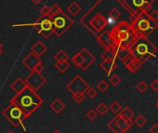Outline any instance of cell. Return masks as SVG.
Listing matches in <instances>:
<instances>
[{
    "label": "cell",
    "mask_w": 158,
    "mask_h": 133,
    "mask_svg": "<svg viewBox=\"0 0 158 133\" xmlns=\"http://www.w3.org/2000/svg\"><path fill=\"white\" fill-rule=\"evenodd\" d=\"M44 102V100L36 93V91L26 87L23 90L10 100V103H13L19 106L24 113L26 118L31 116L36 109H38Z\"/></svg>",
    "instance_id": "cell-1"
},
{
    "label": "cell",
    "mask_w": 158,
    "mask_h": 133,
    "mask_svg": "<svg viewBox=\"0 0 158 133\" xmlns=\"http://www.w3.org/2000/svg\"><path fill=\"white\" fill-rule=\"evenodd\" d=\"M109 35L113 40L114 46L125 47L127 48H131L137 40L136 35L132 31L131 25L128 22L121 21L117 23L110 31Z\"/></svg>",
    "instance_id": "cell-2"
},
{
    "label": "cell",
    "mask_w": 158,
    "mask_h": 133,
    "mask_svg": "<svg viewBox=\"0 0 158 133\" xmlns=\"http://www.w3.org/2000/svg\"><path fill=\"white\" fill-rule=\"evenodd\" d=\"M130 52L133 57L142 64L155 57L157 47L152 43L147 36H141L137 38L134 45L130 48Z\"/></svg>",
    "instance_id": "cell-3"
},
{
    "label": "cell",
    "mask_w": 158,
    "mask_h": 133,
    "mask_svg": "<svg viewBox=\"0 0 158 133\" xmlns=\"http://www.w3.org/2000/svg\"><path fill=\"white\" fill-rule=\"evenodd\" d=\"M131 27L134 35L139 38L141 36H148L152 34L158 28V23L149 16V13L145 12L136 19V21L131 24Z\"/></svg>",
    "instance_id": "cell-4"
},
{
    "label": "cell",
    "mask_w": 158,
    "mask_h": 133,
    "mask_svg": "<svg viewBox=\"0 0 158 133\" xmlns=\"http://www.w3.org/2000/svg\"><path fill=\"white\" fill-rule=\"evenodd\" d=\"M3 116L15 127H22L23 131L27 133V129L24 126V120L27 119L23 111L17 105L13 103H10L7 108H5L2 112Z\"/></svg>",
    "instance_id": "cell-5"
},
{
    "label": "cell",
    "mask_w": 158,
    "mask_h": 133,
    "mask_svg": "<svg viewBox=\"0 0 158 133\" xmlns=\"http://www.w3.org/2000/svg\"><path fill=\"white\" fill-rule=\"evenodd\" d=\"M13 27H18V26H33L35 28L36 32L38 35H42L43 38L48 39L53 33H54V28L52 24V21L50 16H44L40 17L39 20H37L35 23H26V24H13Z\"/></svg>",
    "instance_id": "cell-6"
},
{
    "label": "cell",
    "mask_w": 158,
    "mask_h": 133,
    "mask_svg": "<svg viewBox=\"0 0 158 133\" xmlns=\"http://www.w3.org/2000/svg\"><path fill=\"white\" fill-rule=\"evenodd\" d=\"M153 0H123L125 8L136 16H139L142 13H148L152 7Z\"/></svg>",
    "instance_id": "cell-7"
},
{
    "label": "cell",
    "mask_w": 158,
    "mask_h": 133,
    "mask_svg": "<svg viewBox=\"0 0 158 133\" xmlns=\"http://www.w3.org/2000/svg\"><path fill=\"white\" fill-rule=\"evenodd\" d=\"M50 18L52 21L53 28H54V34L58 37H60L61 35H63V34L73 23V21L68 15L64 14L63 11L61 13L50 16Z\"/></svg>",
    "instance_id": "cell-8"
},
{
    "label": "cell",
    "mask_w": 158,
    "mask_h": 133,
    "mask_svg": "<svg viewBox=\"0 0 158 133\" xmlns=\"http://www.w3.org/2000/svg\"><path fill=\"white\" fill-rule=\"evenodd\" d=\"M66 88L72 94L86 93V91L89 88V85L88 84V82H86V80L83 77L77 75L66 85Z\"/></svg>",
    "instance_id": "cell-9"
},
{
    "label": "cell",
    "mask_w": 158,
    "mask_h": 133,
    "mask_svg": "<svg viewBox=\"0 0 158 133\" xmlns=\"http://www.w3.org/2000/svg\"><path fill=\"white\" fill-rule=\"evenodd\" d=\"M26 85L31 89L37 91L41 89L47 82V78L42 76V74L36 73L35 71H31V74L24 79Z\"/></svg>",
    "instance_id": "cell-10"
},
{
    "label": "cell",
    "mask_w": 158,
    "mask_h": 133,
    "mask_svg": "<svg viewBox=\"0 0 158 133\" xmlns=\"http://www.w3.org/2000/svg\"><path fill=\"white\" fill-rule=\"evenodd\" d=\"M79 53L81 54V56L83 58V63L80 66V68L83 71H86V70H88L90 67V66L95 62L96 59H95V57L86 48H83Z\"/></svg>",
    "instance_id": "cell-11"
},
{
    "label": "cell",
    "mask_w": 158,
    "mask_h": 133,
    "mask_svg": "<svg viewBox=\"0 0 158 133\" xmlns=\"http://www.w3.org/2000/svg\"><path fill=\"white\" fill-rule=\"evenodd\" d=\"M42 62L40 60V57H38L37 55L34 54L33 52H30L23 60V64L25 66V67L30 70V71H34L35 67L38 64Z\"/></svg>",
    "instance_id": "cell-12"
},
{
    "label": "cell",
    "mask_w": 158,
    "mask_h": 133,
    "mask_svg": "<svg viewBox=\"0 0 158 133\" xmlns=\"http://www.w3.org/2000/svg\"><path fill=\"white\" fill-rule=\"evenodd\" d=\"M115 118V122L117 124V126L121 128V130L125 133L126 131H127L129 128H131V127L133 126L134 122L132 120H127L124 117H122L119 114L114 116Z\"/></svg>",
    "instance_id": "cell-13"
},
{
    "label": "cell",
    "mask_w": 158,
    "mask_h": 133,
    "mask_svg": "<svg viewBox=\"0 0 158 133\" xmlns=\"http://www.w3.org/2000/svg\"><path fill=\"white\" fill-rule=\"evenodd\" d=\"M100 67L107 74L108 77H111L112 73L116 69L117 67V63H116V60H102L100 64Z\"/></svg>",
    "instance_id": "cell-14"
},
{
    "label": "cell",
    "mask_w": 158,
    "mask_h": 133,
    "mask_svg": "<svg viewBox=\"0 0 158 133\" xmlns=\"http://www.w3.org/2000/svg\"><path fill=\"white\" fill-rule=\"evenodd\" d=\"M113 49H114V51L115 59L121 60L122 61L124 60L125 58H127V57L131 53V52H130V49L127 48H125V47L115 46Z\"/></svg>",
    "instance_id": "cell-15"
},
{
    "label": "cell",
    "mask_w": 158,
    "mask_h": 133,
    "mask_svg": "<svg viewBox=\"0 0 158 133\" xmlns=\"http://www.w3.org/2000/svg\"><path fill=\"white\" fill-rule=\"evenodd\" d=\"M47 50H48L47 46L43 42H41V41L35 42L32 46V48H31V52H33L34 54L37 55L38 57H41L43 54H45V52H47Z\"/></svg>",
    "instance_id": "cell-16"
},
{
    "label": "cell",
    "mask_w": 158,
    "mask_h": 133,
    "mask_svg": "<svg viewBox=\"0 0 158 133\" xmlns=\"http://www.w3.org/2000/svg\"><path fill=\"white\" fill-rule=\"evenodd\" d=\"M26 87H27V85H26L25 81H24L23 78H21V77L17 78V79H16L14 82H12V84L10 85V89H11L15 93L21 92V91L23 90Z\"/></svg>",
    "instance_id": "cell-17"
},
{
    "label": "cell",
    "mask_w": 158,
    "mask_h": 133,
    "mask_svg": "<svg viewBox=\"0 0 158 133\" xmlns=\"http://www.w3.org/2000/svg\"><path fill=\"white\" fill-rule=\"evenodd\" d=\"M49 107H50V109H51L54 113L60 114V113H61V112L65 109V103H64L60 99H56V100H54V101L50 103Z\"/></svg>",
    "instance_id": "cell-18"
},
{
    "label": "cell",
    "mask_w": 158,
    "mask_h": 133,
    "mask_svg": "<svg viewBox=\"0 0 158 133\" xmlns=\"http://www.w3.org/2000/svg\"><path fill=\"white\" fill-rule=\"evenodd\" d=\"M101 58L102 59V60H106V61L116 60L113 48H104V51L101 54Z\"/></svg>",
    "instance_id": "cell-19"
},
{
    "label": "cell",
    "mask_w": 158,
    "mask_h": 133,
    "mask_svg": "<svg viewBox=\"0 0 158 133\" xmlns=\"http://www.w3.org/2000/svg\"><path fill=\"white\" fill-rule=\"evenodd\" d=\"M55 67L56 69L60 72V73H64L66 70L69 69L70 67V62L68 60H64V61H56L55 63Z\"/></svg>",
    "instance_id": "cell-20"
},
{
    "label": "cell",
    "mask_w": 158,
    "mask_h": 133,
    "mask_svg": "<svg viewBox=\"0 0 158 133\" xmlns=\"http://www.w3.org/2000/svg\"><path fill=\"white\" fill-rule=\"evenodd\" d=\"M119 114L122 117H124V118H126L127 120H132L133 117H134V112L129 107H127V106H126L125 108H122V110L119 113Z\"/></svg>",
    "instance_id": "cell-21"
},
{
    "label": "cell",
    "mask_w": 158,
    "mask_h": 133,
    "mask_svg": "<svg viewBox=\"0 0 158 133\" xmlns=\"http://www.w3.org/2000/svg\"><path fill=\"white\" fill-rule=\"evenodd\" d=\"M67 11H68L71 15L76 16L79 12L81 11V8H80V6H79L76 2H72V3L70 4V6L67 8Z\"/></svg>",
    "instance_id": "cell-22"
},
{
    "label": "cell",
    "mask_w": 158,
    "mask_h": 133,
    "mask_svg": "<svg viewBox=\"0 0 158 133\" xmlns=\"http://www.w3.org/2000/svg\"><path fill=\"white\" fill-rule=\"evenodd\" d=\"M140 67H141V63L139 61V60H137L136 59L127 66V69L130 72V73H137L139 69H140Z\"/></svg>",
    "instance_id": "cell-23"
},
{
    "label": "cell",
    "mask_w": 158,
    "mask_h": 133,
    "mask_svg": "<svg viewBox=\"0 0 158 133\" xmlns=\"http://www.w3.org/2000/svg\"><path fill=\"white\" fill-rule=\"evenodd\" d=\"M54 60L56 61H64V60H69V56L68 54L64 51V50H59L55 56H54Z\"/></svg>",
    "instance_id": "cell-24"
},
{
    "label": "cell",
    "mask_w": 158,
    "mask_h": 133,
    "mask_svg": "<svg viewBox=\"0 0 158 133\" xmlns=\"http://www.w3.org/2000/svg\"><path fill=\"white\" fill-rule=\"evenodd\" d=\"M107 127L114 132V133H124L122 130H121V128L117 126V124H116V122H115V118L114 117L108 124H107Z\"/></svg>",
    "instance_id": "cell-25"
},
{
    "label": "cell",
    "mask_w": 158,
    "mask_h": 133,
    "mask_svg": "<svg viewBox=\"0 0 158 133\" xmlns=\"http://www.w3.org/2000/svg\"><path fill=\"white\" fill-rule=\"evenodd\" d=\"M72 62L76 66V67H79V68H80V66H81L82 63H83V58H82L81 54L78 52V53H76L75 55H73V58H72Z\"/></svg>",
    "instance_id": "cell-26"
},
{
    "label": "cell",
    "mask_w": 158,
    "mask_h": 133,
    "mask_svg": "<svg viewBox=\"0 0 158 133\" xmlns=\"http://www.w3.org/2000/svg\"><path fill=\"white\" fill-rule=\"evenodd\" d=\"M109 109L114 113V114H118L120 112H121V110H122V106H121V104L118 102H116V101H114V102H113L111 104H110V107H109Z\"/></svg>",
    "instance_id": "cell-27"
},
{
    "label": "cell",
    "mask_w": 158,
    "mask_h": 133,
    "mask_svg": "<svg viewBox=\"0 0 158 133\" xmlns=\"http://www.w3.org/2000/svg\"><path fill=\"white\" fill-rule=\"evenodd\" d=\"M96 111L99 114L101 115H105L107 114V112L109 111V107L104 103V102H101L97 107H96Z\"/></svg>",
    "instance_id": "cell-28"
},
{
    "label": "cell",
    "mask_w": 158,
    "mask_h": 133,
    "mask_svg": "<svg viewBox=\"0 0 158 133\" xmlns=\"http://www.w3.org/2000/svg\"><path fill=\"white\" fill-rule=\"evenodd\" d=\"M97 89H98L101 92L105 93V92L109 89V84H108L105 80L102 79V80H100V81L98 82V84H97Z\"/></svg>",
    "instance_id": "cell-29"
},
{
    "label": "cell",
    "mask_w": 158,
    "mask_h": 133,
    "mask_svg": "<svg viewBox=\"0 0 158 133\" xmlns=\"http://www.w3.org/2000/svg\"><path fill=\"white\" fill-rule=\"evenodd\" d=\"M134 123H135L138 127H142L147 123V119H146V117L143 116V115H139V116H137V118L134 120Z\"/></svg>",
    "instance_id": "cell-30"
},
{
    "label": "cell",
    "mask_w": 158,
    "mask_h": 133,
    "mask_svg": "<svg viewBox=\"0 0 158 133\" xmlns=\"http://www.w3.org/2000/svg\"><path fill=\"white\" fill-rule=\"evenodd\" d=\"M49 12H50V15H49V16H53V15L61 13V12H62V10H61V8L59 7L57 4H53V5L49 8Z\"/></svg>",
    "instance_id": "cell-31"
},
{
    "label": "cell",
    "mask_w": 158,
    "mask_h": 133,
    "mask_svg": "<svg viewBox=\"0 0 158 133\" xmlns=\"http://www.w3.org/2000/svg\"><path fill=\"white\" fill-rule=\"evenodd\" d=\"M86 116H87V118H88L89 121H93V120H95V119L97 118V116H98V113H97V111H96V110H94V109H90V110H89V111L87 112Z\"/></svg>",
    "instance_id": "cell-32"
},
{
    "label": "cell",
    "mask_w": 158,
    "mask_h": 133,
    "mask_svg": "<svg viewBox=\"0 0 158 133\" xmlns=\"http://www.w3.org/2000/svg\"><path fill=\"white\" fill-rule=\"evenodd\" d=\"M73 100L76 103H81L85 100V93H75V94H73Z\"/></svg>",
    "instance_id": "cell-33"
},
{
    "label": "cell",
    "mask_w": 158,
    "mask_h": 133,
    "mask_svg": "<svg viewBox=\"0 0 158 133\" xmlns=\"http://www.w3.org/2000/svg\"><path fill=\"white\" fill-rule=\"evenodd\" d=\"M136 89L139 91V92H141V93H143V92H145L146 90H147V89H148V85L146 84V82L145 81H139L138 84H137V86H136Z\"/></svg>",
    "instance_id": "cell-34"
},
{
    "label": "cell",
    "mask_w": 158,
    "mask_h": 133,
    "mask_svg": "<svg viewBox=\"0 0 158 133\" xmlns=\"http://www.w3.org/2000/svg\"><path fill=\"white\" fill-rule=\"evenodd\" d=\"M110 82H111V84H112L113 86L116 87V86H118V85L120 84L121 78H120L117 75H113V76L110 77Z\"/></svg>",
    "instance_id": "cell-35"
},
{
    "label": "cell",
    "mask_w": 158,
    "mask_h": 133,
    "mask_svg": "<svg viewBox=\"0 0 158 133\" xmlns=\"http://www.w3.org/2000/svg\"><path fill=\"white\" fill-rule=\"evenodd\" d=\"M87 95L90 98V99H94L97 96V90L93 88V87H89L88 89V90L86 91Z\"/></svg>",
    "instance_id": "cell-36"
},
{
    "label": "cell",
    "mask_w": 158,
    "mask_h": 133,
    "mask_svg": "<svg viewBox=\"0 0 158 133\" xmlns=\"http://www.w3.org/2000/svg\"><path fill=\"white\" fill-rule=\"evenodd\" d=\"M134 60H135V58L133 57V55H132L131 53H130V54H129V55H128L127 58H125V59H124V60H123V63H124V65L126 66V68L127 67V66H128V65H129V64H130V63H131V62Z\"/></svg>",
    "instance_id": "cell-37"
},
{
    "label": "cell",
    "mask_w": 158,
    "mask_h": 133,
    "mask_svg": "<svg viewBox=\"0 0 158 133\" xmlns=\"http://www.w3.org/2000/svg\"><path fill=\"white\" fill-rule=\"evenodd\" d=\"M50 12H49V7H43L41 11H40V17H44V16H49Z\"/></svg>",
    "instance_id": "cell-38"
},
{
    "label": "cell",
    "mask_w": 158,
    "mask_h": 133,
    "mask_svg": "<svg viewBox=\"0 0 158 133\" xmlns=\"http://www.w3.org/2000/svg\"><path fill=\"white\" fill-rule=\"evenodd\" d=\"M150 88H151L153 91L157 92V91H158V79L152 80V81L151 82V84H150Z\"/></svg>",
    "instance_id": "cell-39"
},
{
    "label": "cell",
    "mask_w": 158,
    "mask_h": 133,
    "mask_svg": "<svg viewBox=\"0 0 158 133\" xmlns=\"http://www.w3.org/2000/svg\"><path fill=\"white\" fill-rule=\"evenodd\" d=\"M149 16L153 20V21H158V10H152L150 13H149Z\"/></svg>",
    "instance_id": "cell-40"
},
{
    "label": "cell",
    "mask_w": 158,
    "mask_h": 133,
    "mask_svg": "<svg viewBox=\"0 0 158 133\" xmlns=\"http://www.w3.org/2000/svg\"><path fill=\"white\" fill-rule=\"evenodd\" d=\"M34 71L35 72H36V73H39V74H42V72L44 71V65L42 64V62H40V63H38L35 67V69H34Z\"/></svg>",
    "instance_id": "cell-41"
},
{
    "label": "cell",
    "mask_w": 158,
    "mask_h": 133,
    "mask_svg": "<svg viewBox=\"0 0 158 133\" xmlns=\"http://www.w3.org/2000/svg\"><path fill=\"white\" fill-rule=\"evenodd\" d=\"M150 133H158V124H154L152 125L150 129H149Z\"/></svg>",
    "instance_id": "cell-42"
},
{
    "label": "cell",
    "mask_w": 158,
    "mask_h": 133,
    "mask_svg": "<svg viewBox=\"0 0 158 133\" xmlns=\"http://www.w3.org/2000/svg\"><path fill=\"white\" fill-rule=\"evenodd\" d=\"M31 1L34 3V4H35V5H38L39 3H41L43 0H31Z\"/></svg>",
    "instance_id": "cell-43"
},
{
    "label": "cell",
    "mask_w": 158,
    "mask_h": 133,
    "mask_svg": "<svg viewBox=\"0 0 158 133\" xmlns=\"http://www.w3.org/2000/svg\"><path fill=\"white\" fill-rule=\"evenodd\" d=\"M51 133H61V132H60L59 129H55V130H54V131H52Z\"/></svg>",
    "instance_id": "cell-44"
},
{
    "label": "cell",
    "mask_w": 158,
    "mask_h": 133,
    "mask_svg": "<svg viewBox=\"0 0 158 133\" xmlns=\"http://www.w3.org/2000/svg\"><path fill=\"white\" fill-rule=\"evenodd\" d=\"M2 53H3V48H0V56L2 55Z\"/></svg>",
    "instance_id": "cell-45"
},
{
    "label": "cell",
    "mask_w": 158,
    "mask_h": 133,
    "mask_svg": "<svg viewBox=\"0 0 158 133\" xmlns=\"http://www.w3.org/2000/svg\"><path fill=\"white\" fill-rule=\"evenodd\" d=\"M7 133H15V132H14V131H12V130H9Z\"/></svg>",
    "instance_id": "cell-46"
},
{
    "label": "cell",
    "mask_w": 158,
    "mask_h": 133,
    "mask_svg": "<svg viewBox=\"0 0 158 133\" xmlns=\"http://www.w3.org/2000/svg\"><path fill=\"white\" fill-rule=\"evenodd\" d=\"M155 106L158 108V100H157V101H156V102H155Z\"/></svg>",
    "instance_id": "cell-47"
},
{
    "label": "cell",
    "mask_w": 158,
    "mask_h": 133,
    "mask_svg": "<svg viewBox=\"0 0 158 133\" xmlns=\"http://www.w3.org/2000/svg\"><path fill=\"white\" fill-rule=\"evenodd\" d=\"M2 47H3V46H2V43L0 42V48H2Z\"/></svg>",
    "instance_id": "cell-48"
}]
</instances>
